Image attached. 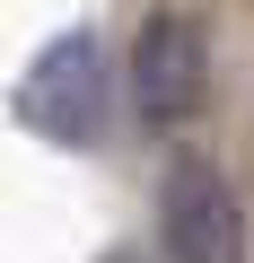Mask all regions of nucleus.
I'll return each instance as SVG.
<instances>
[{
  "label": "nucleus",
  "instance_id": "2",
  "mask_svg": "<svg viewBox=\"0 0 254 263\" xmlns=\"http://www.w3.org/2000/svg\"><path fill=\"white\" fill-rule=\"evenodd\" d=\"M158 228H167V254H175V263H245V211H237L228 176L202 167V158L167 167V184H158Z\"/></svg>",
  "mask_w": 254,
  "mask_h": 263
},
{
  "label": "nucleus",
  "instance_id": "3",
  "mask_svg": "<svg viewBox=\"0 0 254 263\" xmlns=\"http://www.w3.org/2000/svg\"><path fill=\"white\" fill-rule=\"evenodd\" d=\"M210 88V35L184 18V9H158L132 44V105L141 123H184Z\"/></svg>",
  "mask_w": 254,
  "mask_h": 263
},
{
  "label": "nucleus",
  "instance_id": "1",
  "mask_svg": "<svg viewBox=\"0 0 254 263\" xmlns=\"http://www.w3.org/2000/svg\"><path fill=\"white\" fill-rule=\"evenodd\" d=\"M18 123L44 132V141H62V149H88L96 132H105V53H96V35H53L27 62Z\"/></svg>",
  "mask_w": 254,
  "mask_h": 263
}]
</instances>
